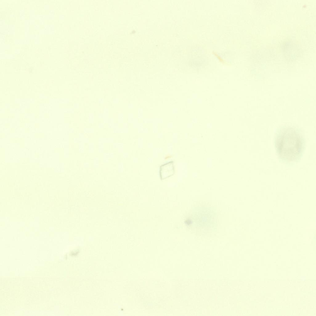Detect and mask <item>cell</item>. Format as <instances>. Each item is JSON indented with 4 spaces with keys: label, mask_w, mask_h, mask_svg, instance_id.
Masks as SVG:
<instances>
[{
    "label": "cell",
    "mask_w": 316,
    "mask_h": 316,
    "mask_svg": "<svg viewBox=\"0 0 316 316\" xmlns=\"http://www.w3.org/2000/svg\"><path fill=\"white\" fill-rule=\"evenodd\" d=\"M275 146L281 159L286 162H292L301 156L304 149V139L294 129L285 128L277 134Z\"/></svg>",
    "instance_id": "1"
},
{
    "label": "cell",
    "mask_w": 316,
    "mask_h": 316,
    "mask_svg": "<svg viewBox=\"0 0 316 316\" xmlns=\"http://www.w3.org/2000/svg\"><path fill=\"white\" fill-rule=\"evenodd\" d=\"M175 172L173 161H171L161 165L160 170V175L161 179L173 175Z\"/></svg>",
    "instance_id": "2"
}]
</instances>
